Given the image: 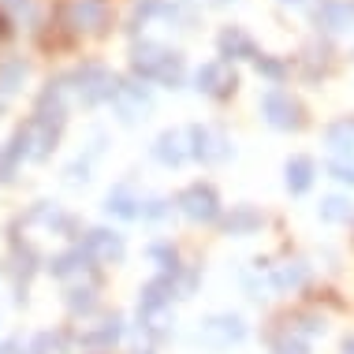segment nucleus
Instances as JSON below:
<instances>
[{
	"label": "nucleus",
	"instance_id": "nucleus-3",
	"mask_svg": "<svg viewBox=\"0 0 354 354\" xmlns=\"http://www.w3.org/2000/svg\"><path fill=\"white\" fill-rule=\"evenodd\" d=\"M287 171H295V179H287V183H291V190H306V183H310V176H306V160H299V165L295 168H287Z\"/></svg>",
	"mask_w": 354,
	"mask_h": 354
},
{
	"label": "nucleus",
	"instance_id": "nucleus-1",
	"mask_svg": "<svg viewBox=\"0 0 354 354\" xmlns=\"http://www.w3.org/2000/svg\"><path fill=\"white\" fill-rule=\"evenodd\" d=\"M183 213L187 216H194V220H213L220 213V205H216V194H213V187H190L183 198Z\"/></svg>",
	"mask_w": 354,
	"mask_h": 354
},
{
	"label": "nucleus",
	"instance_id": "nucleus-2",
	"mask_svg": "<svg viewBox=\"0 0 354 354\" xmlns=\"http://www.w3.org/2000/svg\"><path fill=\"white\" fill-rule=\"evenodd\" d=\"M90 246H101V254H109V257H120L123 254L120 239H104V232H93L90 235Z\"/></svg>",
	"mask_w": 354,
	"mask_h": 354
}]
</instances>
